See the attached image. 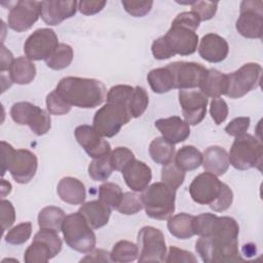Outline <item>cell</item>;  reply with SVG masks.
<instances>
[{"mask_svg": "<svg viewBox=\"0 0 263 263\" xmlns=\"http://www.w3.org/2000/svg\"><path fill=\"white\" fill-rule=\"evenodd\" d=\"M71 105H69L57 91L55 89L49 92L46 97V109L49 114L52 115H64L70 112Z\"/></svg>", "mask_w": 263, "mask_h": 263, "instance_id": "cell-44", "label": "cell"}, {"mask_svg": "<svg viewBox=\"0 0 263 263\" xmlns=\"http://www.w3.org/2000/svg\"><path fill=\"white\" fill-rule=\"evenodd\" d=\"M14 149L13 147L5 141H1V153H2V173L1 175L4 176L6 171H8V166L13 155Z\"/></svg>", "mask_w": 263, "mask_h": 263, "instance_id": "cell-55", "label": "cell"}, {"mask_svg": "<svg viewBox=\"0 0 263 263\" xmlns=\"http://www.w3.org/2000/svg\"><path fill=\"white\" fill-rule=\"evenodd\" d=\"M38 166L36 155L28 149L14 150L8 171L12 179L20 184L29 183L35 176Z\"/></svg>", "mask_w": 263, "mask_h": 263, "instance_id": "cell-18", "label": "cell"}, {"mask_svg": "<svg viewBox=\"0 0 263 263\" xmlns=\"http://www.w3.org/2000/svg\"><path fill=\"white\" fill-rule=\"evenodd\" d=\"M199 24H200V21L199 18L197 17V15L192 12V11H184V12H181L179 13L173 21L172 25H175V26H180V27H184V28H187L189 30H192V31H196L197 28L199 27Z\"/></svg>", "mask_w": 263, "mask_h": 263, "instance_id": "cell-51", "label": "cell"}, {"mask_svg": "<svg viewBox=\"0 0 263 263\" xmlns=\"http://www.w3.org/2000/svg\"><path fill=\"white\" fill-rule=\"evenodd\" d=\"M55 32L49 28L34 31L25 41L24 51L31 61H46L59 46Z\"/></svg>", "mask_w": 263, "mask_h": 263, "instance_id": "cell-13", "label": "cell"}, {"mask_svg": "<svg viewBox=\"0 0 263 263\" xmlns=\"http://www.w3.org/2000/svg\"><path fill=\"white\" fill-rule=\"evenodd\" d=\"M57 192L64 202L70 204H81L86 197L84 184L73 177L61 179L57 187Z\"/></svg>", "mask_w": 263, "mask_h": 263, "instance_id": "cell-26", "label": "cell"}, {"mask_svg": "<svg viewBox=\"0 0 263 263\" xmlns=\"http://www.w3.org/2000/svg\"><path fill=\"white\" fill-rule=\"evenodd\" d=\"M14 59L12 53L2 44L1 46V58H0V71L3 73L6 70H9L11 64L13 63Z\"/></svg>", "mask_w": 263, "mask_h": 263, "instance_id": "cell-56", "label": "cell"}, {"mask_svg": "<svg viewBox=\"0 0 263 263\" xmlns=\"http://www.w3.org/2000/svg\"><path fill=\"white\" fill-rule=\"evenodd\" d=\"M250 123H251L250 117H246V116L236 117L226 125L225 132L227 135L236 138L247 133V130L250 127Z\"/></svg>", "mask_w": 263, "mask_h": 263, "instance_id": "cell-49", "label": "cell"}, {"mask_svg": "<svg viewBox=\"0 0 263 263\" xmlns=\"http://www.w3.org/2000/svg\"><path fill=\"white\" fill-rule=\"evenodd\" d=\"M122 194L123 192L121 188L115 183L105 182L99 188V199L109 205L111 209H116Z\"/></svg>", "mask_w": 263, "mask_h": 263, "instance_id": "cell-39", "label": "cell"}, {"mask_svg": "<svg viewBox=\"0 0 263 263\" xmlns=\"http://www.w3.org/2000/svg\"><path fill=\"white\" fill-rule=\"evenodd\" d=\"M78 9L75 0H49L41 1L40 16L49 26L60 25L66 18L72 17Z\"/></svg>", "mask_w": 263, "mask_h": 263, "instance_id": "cell-20", "label": "cell"}, {"mask_svg": "<svg viewBox=\"0 0 263 263\" xmlns=\"http://www.w3.org/2000/svg\"><path fill=\"white\" fill-rule=\"evenodd\" d=\"M79 145L91 158H100L111 153V146L92 126L87 124L79 125L74 132Z\"/></svg>", "mask_w": 263, "mask_h": 263, "instance_id": "cell-17", "label": "cell"}, {"mask_svg": "<svg viewBox=\"0 0 263 263\" xmlns=\"http://www.w3.org/2000/svg\"><path fill=\"white\" fill-rule=\"evenodd\" d=\"M173 73L175 88L192 89L200 87L208 69L194 62H174L166 65Z\"/></svg>", "mask_w": 263, "mask_h": 263, "instance_id": "cell-14", "label": "cell"}, {"mask_svg": "<svg viewBox=\"0 0 263 263\" xmlns=\"http://www.w3.org/2000/svg\"><path fill=\"white\" fill-rule=\"evenodd\" d=\"M175 145L163 137L155 138L149 145V154L152 160L158 164H167L175 158Z\"/></svg>", "mask_w": 263, "mask_h": 263, "instance_id": "cell-31", "label": "cell"}, {"mask_svg": "<svg viewBox=\"0 0 263 263\" xmlns=\"http://www.w3.org/2000/svg\"><path fill=\"white\" fill-rule=\"evenodd\" d=\"M62 232L66 243L74 251L89 253L96 247V234L79 212L66 216Z\"/></svg>", "mask_w": 263, "mask_h": 263, "instance_id": "cell-6", "label": "cell"}, {"mask_svg": "<svg viewBox=\"0 0 263 263\" xmlns=\"http://www.w3.org/2000/svg\"><path fill=\"white\" fill-rule=\"evenodd\" d=\"M151 51L153 57L156 60H166L174 57V53L168 47L163 36H160L153 41L151 46Z\"/></svg>", "mask_w": 263, "mask_h": 263, "instance_id": "cell-52", "label": "cell"}, {"mask_svg": "<svg viewBox=\"0 0 263 263\" xmlns=\"http://www.w3.org/2000/svg\"><path fill=\"white\" fill-rule=\"evenodd\" d=\"M229 52L227 41L215 33L205 34L198 46L199 55L210 63H220L224 61Z\"/></svg>", "mask_w": 263, "mask_h": 263, "instance_id": "cell-21", "label": "cell"}, {"mask_svg": "<svg viewBox=\"0 0 263 263\" xmlns=\"http://www.w3.org/2000/svg\"><path fill=\"white\" fill-rule=\"evenodd\" d=\"M193 221L194 216L186 213H180L168 219L167 229L173 236L179 239H187L195 235Z\"/></svg>", "mask_w": 263, "mask_h": 263, "instance_id": "cell-29", "label": "cell"}, {"mask_svg": "<svg viewBox=\"0 0 263 263\" xmlns=\"http://www.w3.org/2000/svg\"><path fill=\"white\" fill-rule=\"evenodd\" d=\"M164 262H167V263H175V262L196 263L197 259L195 258V256L192 253L182 250V249H179L175 246H172L168 249V253L166 254Z\"/></svg>", "mask_w": 263, "mask_h": 263, "instance_id": "cell-48", "label": "cell"}, {"mask_svg": "<svg viewBox=\"0 0 263 263\" xmlns=\"http://www.w3.org/2000/svg\"><path fill=\"white\" fill-rule=\"evenodd\" d=\"M147 81L156 93H164L175 88L174 76L167 66L151 70L147 75Z\"/></svg>", "mask_w": 263, "mask_h": 263, "instance_id": "cell-30", "label": "cell"}, {"mask_svg": "<svg viewBox=\"0 0 263 263\" xmlns=\"http://www.w3.org/2000/svg\"><path fill=\"white\" fill-rule=\"evenodd\" d=\"M179 103L184 119L189 125H196L203 120L206 113L208 97L200 90H179Z\"/></svg>", "mask_w": 263, "mask_h": 263, "instance_id": "cell-16", "label": "cell"}, {"mask_svg": "<svg viewBox=\"0 0 263 263\" xmlns=\"http://www.w3.org/2000/svg\"><path fill=\"white\" fill-rule=\"evenodd\" d=\"M10 116L20 125H28L36 136L45 135L51 126L48 111L30 102H17L11 106Z\"/></svg>", "mask_w": 263, "mask_h": 263, "instance_id": "cell-9", "label": "cell"}, {"mask_svg": "<svg viewBox=\"0 0 263 263\" xmlns=\"http://www.w3.org/2000/svg\"><path fill=\"white\" fill-rule=\"evenodd\" d=\"M149 104V97L142 86L134 87V91L127 104V109L132 117L138 118L146 111Z\"/></svg>", "mask_w": 263, "mask_h": 263, "instance_id": "cell-37", "label": "cell"}, {"mask_svg": "<svg viewBox=\"0 0 263 263\" xmlns=\"http://www.w3.org/2000/svg\"><path fill=\"white\" fill-rule=\"evenodd\" d=\"M66 218L65 212L58 206L49 205L43 208L38 215V225L40 228L50 229L58 233L62 231V226Z\"/></svg>", "mask_w": 263, "mask_h": 263, "instance_id": "cell-33", "label": "cell"}, {"mask_svg": "<svg viewBox=\"0 0 263 263\" xmlns=\"http://www.w3.org/2000/svg\"><path fill=\"white\" fill-rule=\"evenodd\" d=\"M142 209L143 202L140 195L134 192H124L115 210L123 215H135Z\"/></svg>", "mask_w": 263, "mask_h": 263, "instance_id": "cell-40", "label": "cell"}, {"mask_svg": "<svg viewBox=\"0 0 263 263\" xmlns=\"http://www.w3.org/2000/svg\"><path fill=\"white\" fill-rule=\"evenodd\" d=\"M202 166L205 172L215 176L224 175L229 167L227 151L220 146H211L202 154Z\"/></svg>", "mask_w": 263, "mask_h": 263, "instance_id": "cell-25", "label": "cell"}, {"mask_svg": "<svg viewBox=\"0 0 263 263\" xmlns=\"http://www.w3.org/2000/svg\"><path fill=\"white\" fill-rule=\"evenodd\" d=\"M31 233V222H23L8 230V232L5 234V241L10 245H22L30 238Z\"/></svg>", "mask_w": 263, "mask_h": 263, "instance_id": "cell-41", "label": "cell"}, {"mask_svg": "<svg viewBox=\"0 0 263 263\" xmlns=\"http://www.w3.org/2000/svg\"><path fill=\"white\" fill-rule=\"evenodd\" d=\"M138 245L128 240H119L113 246V249L110 253L111 261L120 263L133 262L138 259Z\"/></svg>", "mask_w": 263, "mask_h": 263, "instance_id": "cell-34", "label": "cell"}, {"mask_svg": "<svg viewBox=\"0 0 263 263\" xmlns=\"http://www.w3.org/2000/svg\"><path fill=\"white\" fill-rule=\"evenodd\" d=\"M132 116L123 105L106 103L93 116L92 127L103 137L112 138L117 135L121 127L128 123Z\"/></svg>", "mask_w": 263, "mask_h": 263, "instance_id": "cell-7", "label": "cell"}, {"mask_svg": "<svg viewBox=\"0 0 263 263\" xmlns=\"http://www.w3.org/2000/svg\"><path fill=\"white\" fill-rule=\"evenodd\" d=\"M175 163L182 171H194L202 163L201 152L191 145L183 146L175 155Z\"/></svg>", "mask_w": 263, "mask_h": 263, "instance_id": "cell-32", "label": "cell"}, {"mask_svg": "<svg viewBox=\"0 0 263 263\" xmlns=\"http://www.w3.org/2000/svg\"><path fill=\"white\" fill-rule=\"evenodd\" d=\"M235 27L241 36L251 39H260L263 34L262 1H242Z\"/></svg>", "mask_w": 263, "mask_h": 263, "instance_id": "cell-12", "label": "cell"}, {"mask_svg": "<svg viewBox=\"0 0 263 263\" xmlns=\"http://www.w3.org/2000/svg\"><path fill=\"white\" fill-rule=\"evenodd\" d=\"M106 1L102 0H90V1H79L78 10L85 15H92L100 12L106 5Z\"/></svg>", "mask_w": 263, "mask_h": 263, "instance_id": "cell-53", "label": "cell"}, {"mask_svg": "<svg viewBox=\"0 0 263 263\" xmlns=\"http://www.w3.org/2000/svg\"><path fill=\"white\" fill-rule=\"evenodd\" d=\"M138 261L164 262L166 257V246L163 233L152 226H145L138 233Z\"/></svg>", "mask_w": 263, "mask_h": 263, "instance_id": "cell-11", "label": "cell"}, {"mask_svg": "<svg viewBox=\"0 0 263 263\" xmlns=\"http://www.w3.org/2000/svg\"><path fill=\"white\" fill-rule=\"evenodd\" d=\"M122 177L128 188L135 192H142L149 186L152 172L148 164L135 159L123 168Z\"/></svg>", "mask_w": 263, "mask_h": 263, "instance_id": "cell-23", "label": "cell"}, {"mask_svg": "<svg viewBox=\"0 0 263 263\" xmlns=\"http://www.w3.org/2000/svg\"><path fill=\"white\" fill-rule=\"evenodd\" d=\"M73 61V49L69 44L60 43L53 53L45 61L48 68L63 70L70 66Z\"/></svg>", "mask_w": 263, "mask_h": 263, "instance_id": "cell-35", "label": "cell"}, {"mask_svg": "<svg viewBox=\"0 0 263 263\" xmlns=\"http://www.w3.org/2000/svg\"><path fill=\"white\" fill-rule=\"evenodd\" d=\"M143 208L148 217L155 220H168L175 213L176 191L163 182H156L142 191Z\"/></svg>", "mask_w": 263, "mask_h": 263, "instance_id": "cell-4", "label": "cell"}, {"mask_svg": "<svg viewBox=\"0 0 263 263\" xmlns=\"http://www.w3.org/2000/svg\"><path fill=\"white\" fill-rule=\"evenodd\" d=\"M185 172L176 165L175 162L164 164L161 170V181L173 190H177L184 182Z\"/></svg>", "mask_w": 263, "mask_h": 263, "instance_id": "cell-38", "label": "cell"}, {"mask_svg": "<svg viewBox=\"0 0 263 263\" xmlns=\"http://www.w3.org/2000/svg\"><path fill=\"white\" fill-rule=\"evenodd\" d=\"M62 246L57 231L40 228L26 250L24 260L27 263H45L61 252Z\"/></svg>", "mask_w": 263, "mask_h": 263, "instance_id": "cell-8", "label": "cell"}, {"mask_svg": "<svg viewBox=\"0 0 263 263\" xmlns=\"http://www.w3.org/2000/svg\"><path fill=\"white\" fill-rule=\"evenodd\" d=\"M189 193L195 202L208 204L215 212L226 211L233 201L230 187L209 172L201 173L192 180Z\"/></svg>", "mask_w": 263, "mask_h": 263, "instance_id": "cell-3", "label": "cell"}, {"mask_svg": "<svg viewBox=\"0 0 263 263\" xmlns=\"http://www.w3.org/2000/svg\"><path fill=\"white\" fill-rule=\"evenodd\" d=\"M200 91L210 98H220L227 90L226 74L216 70L208 69V73L200 85Z\"/></svg>", "mask_w": 263, "mask_h": 263, "instance_id": "cell-28", "label": "cell"}, {"mask_svg": "<svg viewBox=\"0 0 263 263\" xmlns=\"http://www.w3.org/2000/svg\"><path fill=\"white\" fill-rule=\"evenodd\" d=\"M0 213L2 231L4 232L9 229L15 221V212L12 203L9 200L2 198L0 201Z\"/></svg>", "mask_w": 263, "mask_h": 263, "instance_id": "cell-50", "label": "cell"}, {"mask_svg": "<svg viewBox=\"0 0 263 263\" xmlns=\"http://www.w3.org/2000/svg\"><path fill=\"white\" fill-rule=\"evenodd\" d=\"M263 146L259 139L250 134H243L235 138L228 154L229 164L239 171L253 167L261 170Z\"/></svg>", "mask_w": 263, "mask_h": 263, "instance_id": "cell-5", "label": "cell"}, {"mask_svg": "<svg viewBox=\"0 0 263 263\" xmlns=\"http://www.w3.org/2000/svg\"><path fill=\"white\" fill-rule=\"evenodd\" d=\"M163 37L174 55H189L197 49L198 36L194 31L187 28L172 25Z\"/></svg>", "mask_w": 263, "mask_h": 263, "instance_id": "cell-19", "label": "cell"}, {"mask_svg": "<svg viewBox=\"0 0 263 263\" xmlns=\"http://www.w3.org/2000/svg\"><path fill=\"white\" fill-rule=\"evenodd\" d=\"M8 71L11 81L21 85L31 83L36 76L35 65L31 60L25 57H18L14 59Z\"/></svg>", "mask_w": 263, "mask_h": 263, "instance_id": "cell-27", "label": "cell"}, {"mask_svg": "<svg viewBox=\"0 0 263 263\" xmlns=\"http://www.w3.org/2000/svg\"><path fill=\"white\" fill-rule=\"evenodd\" d=\"M41 9L40 1L21 0L10 8L7 16V25L16 32L29 30L39 18Z\"/></svg>", "mask_w": 263, "mask_h": 263, "instance_id": "cell-15", "label": "cell"}, {"mask_svg": "<svg viewBox=\"0 0 263 263\" xmlns=\"http://www.w3.org/2000/svg\"><path fill=\"white\" fill-rule=\"evenodd\" d=\"M155 126L162 137L174 145L184 142L190 135L189 124L179 116L157 119Z\"/></svg>", "mask_w": 263, "mask_h": 263, "instance_id": "cell-22", "label": "cell"}, {"mask_svg": "<svg viewBox=\"0 0 263 263\" xmlns=\"http://www.w3.org/2000/svg\"><path fill=\"white\" fill-rule=\"evenodd\" d=\"M110 154L100 158H93L88 165L89 177L98 182L107 181L113 172Z\"/></svg>", "mask_w": 263, "mask_h": 263, "instance_id": "cell-36", "label": "cell"}, {"mask_svg": "<svg viewBox=\"0 0 263 263\" xmlns=\"http://www.w3.org/2000/svg\"><path fill=\"white\" fill-rule=\"evenodd\" d=\"M80 262H112L110 258V253H108L105 250L97 249L89 252L88 255H86L84 258L80 260Z\"/></svg>", "mask_w": 263, "mask_h": 263, "instance_id": "cell-54", "label": "cell"}, {"mask_svg": "<svg viewBox=\"0 0 263 263\" xmlns=\"http://www.w3.org/2000/svg\"><path fill=\"white\" fill-rule=\"evenodd\" d=\"M134 153L126 147H117L110 153V160L113 170L122 172L123 168L134 161Z\"/></svg>", "mask_w": 263, "mask_h": 263, "instance_id": "cell-43", "label": "cell"}, {"mask_svg": "<svg viewBox=\"0 0 263 263\" xmlns=\"http://www.w3.org/2000/svg\"><path fill=\"white\" fill-rule=\"evenodd\" d=\"M11 191V184L7 182L6 180H1V197H5L7 194H9Z\"/></svg>", "mask_w": 263, "mask_h": 263, "instance_id": "cell-57", "label": "cell"}, {"mask_svg": "<svg viewBox=\"0 0 263 263\" xmlns=\"http://www.w3.org/2000/svg\"><path fill=\"white\" fill-rule=\"evenodd\" d=\"M55 91L69 105L84 109L98 107L106 99L104 83L93 78L64 77L59 81Z\"/></svg>", "mask_w": 263, "mask_h": 263, "instance_id": "cell-2", "label": "cell"}, {"mask_svg": "<svg viewBox=\"0 0 263 263\" xmlns=\"http://www.w3.org/2000/svg\"><path fill=\"white\" fill-rule=\"evenodd\" d=\"M133 91H134V87L130 85H126V84L114 85L108 90L106 95L107 103L119 104L127 108V104L132 97Z\"/></svg>", "mask_w": 263, "mask_h": 263, "instance_id": "cell-42", "label": "cell"}, {"mask_svg": "<svg viewBox=\"0 0 263 263\" xmlns=\"http://www.w3.org/2000/svg\"><path fill=\"white\" fill-rule=\"evenodd\" d=\"M210 113L216 124H221L224 122L228 116V106L227 103L222 98H215L211 102Z\"/></svg>", "mask_w": 263, "mask_h": 263, "instance_id": "cell-47", "label": "cell"}, {"mask_svg": "<svg viewBox=\"0 0 263 263\" xmlns=\"http://www.w3.org/2000/svg\"><path fill=\"white\" fill-rule=\"evenodd\" d=\"M125 11L133 16L142 17L150 12L153 1H138V0H123L121 1Z\"/></svg>", "mask_w": 263, "mask_h": 263, "instance_id": "cell-46", "label": "cell"}, {"mask_svg": "<svg viewBox=\"0 0 263 263\" xmlns=\"http://www.w3.org/2000/svg\"><path fill=\"white\" fill-rule=\"evenodd\" d=\"M88 225L92 229H99L105 226L111 215V208L102 200H91L84 202L78 210Z\"/></svg>", "mask_w": 263, "mask_h": 263, "instance_id": "cell-24", "label": "cell"}, {"mask_svg": "<svg viewBox=\"0 0 263 263\" xmlns=\"http://www.w3.org/2000/svg\"><path fill=\"white\" fill-rule=\"evenodd\" d=\"M217 1H196L191 4V11L194 12L200 22L211 20L217 11Z\"/></svg>", "mask_w": 263, "mask_h": 263, "instance_id": "cell-45", "label": "cell"}, {"mask_svg": "<svg viewBox=\"0 0 263 263\" xmlns=\"http://www.w3.org/2000/svg\"><path fill=\"white\" fill-rule=\"evenodd\" d=\"M239 226L231 217H216L210 231L195 242V250L205 263L242 261L238 251Z\"/></svg>", "mask_w": 263, "mask_h": 263, "instance_id": "cell-1", "label": "cell"}, {"mask_svg": "<svg viewBox=\"0 0 263 263\" xmlns=\"http://www.w3.org/2000/svg\"><path fill=\"white\" fill-rule=\"evenodd\" d=\"M262 67L257 63H247L232 73L226 74V96L230 99H238L256 88L261 79Z\"/></svg>", "mask_w": 263, "mask_h": 263, "instance_id": "cell-10", "label": "cell"}]
</instances>
